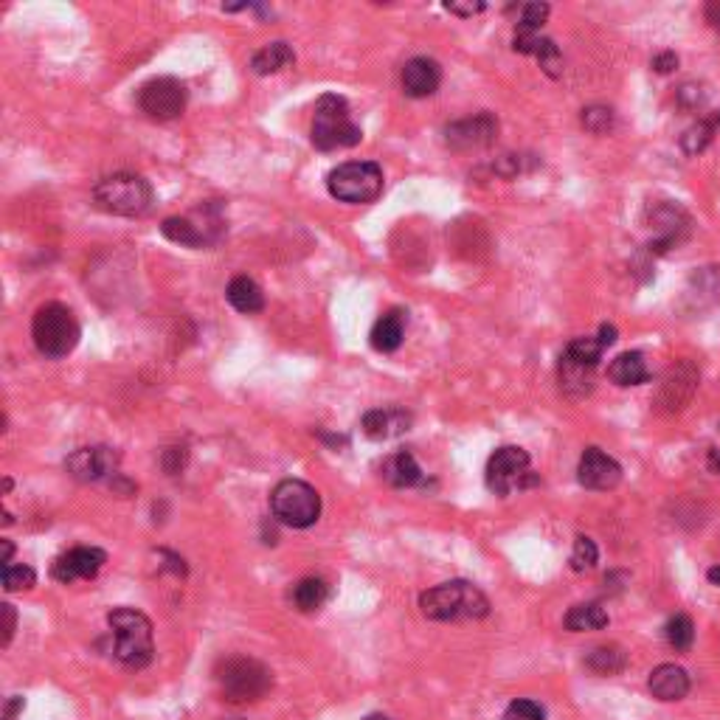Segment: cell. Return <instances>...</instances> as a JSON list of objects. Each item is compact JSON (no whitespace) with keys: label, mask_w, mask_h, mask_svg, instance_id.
Segmentation results:
<instances>
[{"label":"cell","mask_w":720,"mask_h":720,"mask_svg":"<svg viewBox=\"0 0 720 720\" xmlns=\"http://www.w3.org/2000/svg\"><path fill=\"white\" fill-rule=\"evenodd\" d=\"M422 614L434 622H456V619H484L490 614V600L479 585L467 580H450L434 585L420 597Z\"/></svg>","instance_id":"cell-1"},{"label":"cell","mask_w":720,"mask_h":720,"mask_svg":"<svg viewBox=\"0 0 720 720\" xmlns=\"http://www.w3.org/2000/svg\"><path fill=\"white\" fill-rule=\"evenodd\" d=\"M107 625L113 628V656L130 670H144L155 656L150 619L135 608H116L107 614Z\"/></svg>","instance_id":"cell-2"},{"label":"cell","mask_w":720,"mask_h":720,"mask_svg":"<svg viewBox=\"0 0 720 720\" xmlns=\"http://www.w3.org/2000/svg\"><path fill=\"white\" fill-rule=\"evenodd\" d=\"M310 138H313L315 150L321 152L346 150V147L360 144L363 133H360V127L355 124V119H352V110L346 105L344 96L324 93V96L315 102Z\"/></svg>","instance_id":"cell-3"},{"label":"cell","mask_w":720,"mask_h":720,"mask_svg":"<svg viewBox=\"0 0 720 720\" xmlns=\"http://www.w3.org/2000/svg\"><path fill=\"white\" fill-rule=\"evenodd\" d=\"M79 321L71 307L65 304H43L37 313H34V321H31V338H34V346L37 352L45 355L51 360L68 358L71 352L79 344Z\"/></svg>","instance_id":"cell-4"},{"label":"cell","mask_w":720,"mask_h":720,"mask_svg":"<svg viewBox=\"0 0 720 720\" xmlns=\"http://www.w3.org/2000/svg\"><path fill=\"white\" fill-rule=\"evenodd\" d=\"M217 684L228 704H254L262 701L273 687V673L262 661L248 656H231L217 667Z\"/></svg>","instance_id":"cell-5"},{"label":"cell","mask_w":720,"mask_h":720,"mask_svg":"<svg viewBox=\"0 0 720 720\" xmlns=\"http://www.w3.org/2000/svg\"><path fill=\"white\" fill-rule=\"evenodd\" d=\"M96 206L107 214L119 217H144L152 206V186L141 175L133 172H116L102 178L93 189Z\"/></svg>","instance_id":"cell-6"},{"label":"cell","mask_w":720,"mask_h":720,"mask_svg":"<svg viewBox=\"0 0 720 720\" xmlns=\"http://www.w3.org/2000/svg\"><path fill=\"white\" fill-rule=\"evenodd\" d=\"M270 510L279 524L307 529L321 518V495L307 481L285 479L270 493Z\"/></svg>","instance_id":"cell-7"},{"label":"cell","mask_w":720,"mask_h":720,"mask_svg":"<svg viewBox=\"0 0 720 720\" xmlns=\"http://www.w3.org/2000/svg\"><path fill=\"white\" fill-rule=\"evenodd\" d=\"M383 169L375 161H349L327 175V189L335 200L366 206L383 195Z\"/></svg>","instance_id":"cell-8"},{"label":"cell","mask_w":720,"mask_h":720,"mask_svg":"<svg viewBox=\"0 0 720 720\" xmlns=\"http://www.w3.org/2000/svg\"><path fill=\"white\" fill-rule=\"evenodd\" d=\"M538 484V476L529 470V453L515 445H504L487 462V487L495 495H510Z\"/></svg>","instance_id":"cell-9"},{"label":"cell","mask_w":720,"mask_h":720,"mask_svg":"<svg viewBox=\"0 0 720 720\" xmlns=\"http://www.w3.org/2000/svg\"><path fill=\"white\" fill-rule=\"evenodd\" d=\"M203 220L197 217H166L161 223V234L166 240L178 242L183 248H206L214 245L223 234V220H220V206H203L200 209Z\"/></svg>","instance_id":"cell-10"},{"label":"cell","mask_w":720,"mask_h":720,"mask_svg":"<svg viewBox=\"0 0 720 720\" xmlns=\"http://www.w3.org/2000/svg\"><path fill=\"white\" fill-rule=\"evenodd\" d=\"M186 102H189V90L175 76L150 79L147 85H141V90H138L141 113H147L155 121L178 119L180 113L186 110Z\"/></svg>","instance_id":"cell-11"},{"label":"cell","mask_w":720,"mask_h":720,"mask_svg":"<svg viewBox=\"0 0 720 720\" xmlns=\"http://www.w3.org/2000/svg\"><path fill=\"white\" fill-rule=\"evenodd\" d=\"M498 135V119L490 113H476V116H467V119L453 121L445 127V144L450 150H484L490 147Z\"/></svg>","instance_id":"cell-12"},{"label":"cell","mask_w":720,"mask_h":720,"mask_svg":"<svg viewBox=\"0 0 720 720\" xmlns=\"http://www.w3.org/2000/svg\"><path fill=\"white\" fill-rule=\"evenodd\" d=\"M119 450L96 445V448H79L65 459V470L76 481H102L119 470Z\"/></svg>","instance_id":"cell-13"},{"label":"cell","mask_w":720,"mask_h":720,"mask_svg":"<svg viewBox=\"0 0 720 720\" xmlns=\"http://www.w3.org/2000/svg\"><path fill=\"white\" fill-rule=\"evenodd\" d=\"M107 563V555L102 549H96V546H76L71 552H65L54 560V566H51V574H54V580H60V583H76V580H93L102 566Z\"/></svg>","instance_id":"cell-14"},{"label":"cell","mask_w":720,"mask_h":720,"mask_svg":"<svg viewBox=\"0 0 720 720\" xmlns=\"http://www.w3.org/2000/svg\"><path fill=\"white\" fill-rule=\"evenodd\" d=\"M577 479L585 490L605 493V490H614L622 481V467L605 450L585 448V453L580 456V467H577Z\"/></svg>","instance_id":"cell-15"},{"label":"cell","mask_w":720,"mask_h":720,"mask_svg":"<svg viewBox=\"0 0 720 720\" xmlns=\"http://www.w3.org/2000/svg\"><path fill=\"white\" fill-rule=\"evenodd\" d=\"M695 389H698V369L692 366L690 360H684V363L673 366L667 372V377H664L659 391V405L664 411L675 414V411L690 405Z\"/></svg>","instance_id":"cell-16"},{"label":"cell","mask_w":720,"mask_h":720,"mask_svg":"<svg viewBox=\"0 0 720 720\" xmlns=\"http://www.w3.org/2000/svg\"><path fill=\"white\" fill-rule=\"evenodd\" d=\"M442 85V68L431 57H414L403 65V90L411 99H428Z\"/></svg>","instance_id":"cell-17"},{"label":"cell","mask_w":720,"mask_h":720,"mask_svg":"<svg viewBox=\"0 0 720 720\" xmlns=\"http://www.w3.org/2000/svg\"><path fill=\"white\" fill-rule=\"evenodd\" d=\"M363 434L375 442L383 439H394V436L405 434L411 428V414H405L403 408H375L363 414Z\"/></svg>","instance_id":"cell-18"},{"label":"cell","mask_w":720,"mask_h":720,"mask_svg":"<svg viewBox=\"0 0 720 720\" xmlns=\"http://www.w3.org/2000/svg\"><path fill=\"white\" fill-rule=\"evenodd\" d=\"M647 687L653 692V698H659V701H681L690 692V675L678 664H659L650 673Z\"/></svg>","instance_id":"cell-19"},{"label":"cell","mask_w":720,"mask_h":720,"mask_svg":"<svg viewBox=\"0 0 720 720\" xmlns=\"http://www.w3.org/2000/svg\"><path fill=\"white\" fill-rule=\"evenodd\" d=\"M515 51H518V54H532V57H538L540 68H543L549 76L563 74V57H560V48H557L555 40H549V37L515 31Z\"/></svg>","instance_id":"cell-20"},{"label":"cell","mask_w":720,"mask_h":720,"mask_svg":"<svg viewBox=\"0 0 720 720\" xmlns=\"http://www.w3.org/2000/svg\"><path fill=\"white\" fill-rule=\"evenodd\" d=\"M330 594L332 588L327 580H321V577H304V580L293 585L290 600H293V605L299 608L301 614H315V611H321V608L327 605Z\"/></svg>","instance_id":"cell-21"},{"label":"cell","mask_w":720,"mask_h":720,"mask_svg":"<svg viewBox=\"0 0 720 720\" xmlns=\"http://www.w3.org/2000/svg\"><path fill=\"white\" fill-rule=\"evenodd\" d=\"M372 346L377 352H394L400 349L405 338V313L403 310H389L386 315H380L372 327Z\"/></svg>","instance_id":"cell-22"},{"label":"cell","mask_w":720,"mask_h":720,"mask_svg":"<svg viewBox=\"0 0 720 720\" xmlns=\"http://www.w3.org/2000/svg\"><path fill=\"white\" fill-rule=\"evenodd\" d=\"M608 377L614 380L616 386L628 389V386H642L650 380V372H647V363L642 358V352H622L616 355L614 363L608 366Z\"/></svg>","instance_id":"cell-23"},{"label":"cell","mask_w":720,"mask_h":720,"mask_svg":"<svg viewBox=\"0 0 720 720\" xmlns=\"http://www.w3.org/2000/svg\"><path fill=\"white\" fill-rule=\"evenodd\" d=\"M225 299H228V304H231L237 313H245V315L262 313V307H265V293H262V287L256 285L254 279H248V276L231 279V285L225 290Z\"/></svg>","instance_id":"cell-24"},{"label":"cell","mask_w":720,"mask_h":720,"mask_svg":"<svg viewBox=\"0 0 720 720\" xmlns=\"http://www.w3.org/2000/svg\"><path fill=\"white\" fill-rule=\"evenodd\" d=\"M383 479L394 487H417L425 481V473L408 450H400L383 462Z\"/></svg>","instance_id":"cell-25"},{"label":"cell","mask_w":720,"mask_h":720,"mask_svg":"<svg viewBox=\"0 0 720 720\" xmlns=\"http://www.w3.org/2000/svg\"><path fill=\"white\" fill-rule=\"evenodd\" d=\"M293 62H296L293 48L279 40V43H270L256 51L254 60H251V71H254L256 76H268V74H276V71H282L287 65H293Z\"/></svg>","instance_id":"cell-26"},{"label":"cell","mask_w":720,"mask_h":720,"mask_svg":"<svg viewBox=\"0 0 720 720\" xmlns=\"http://www.w3.org/2000/svg\"><path fill=\"white\" fill-rule=\"evenodd\" d=\"M563 625H566V630H571V633L602 630L608 625V611L602 608L600 602H580V605H574L569 614H566Z\"/></svg>","instance_id":"cell-27"},{"label":"cell","mask_w":720,"mask_h":720,"mask_svg":"<svg viewBox=\"0 0 720 720\" xmlns=\"http://www.w3.org/2000/svg\"><path fill=\"white\" fill-rule=\"evenodd\" d=\"M560 386L569 397H585L594 389V369L580 366L569 358H560Z\"/></svg>","instance_id":"cell-28"},{"label":"cell","mask_w":720,"mask_h":720,"mask_svg":"<svg viewBox=\"0 0 720 720\" xmlns=\"http://www.w3.org/2000/svg\"><path fill=\"white\" fill-rule=\"evenodd\" d=\"M625 664H628V656H625V650L619 645H600L594 647V650H588V656H585V667L597 675L622 673Z\"/></svg>","instance_id":"cell-29"},{"label":"cell","mask_w":720,"mask_h":720,"mask_svg":"<svg viewBox=\"0 0 720 720\" xmlns=\"http://www.w3.org/2000/svg\"><path fill=\"white\" fill-rule=\"evenodd\" d=\"M602 352H605V346L600 344V338H574V341L563 349V358L574 360V363H580V366L597 369Z\"/></svg>","instance_id":"cell-30"},{"label":"cell","mask_w":720,"mask_h":720,"mask_svg":"<svg viewBox=\"0 0 720 720\" xmlns=\"http://www.w3.org/2000/svg\"><path fill=\"white\" fill-rule=\"evenodd\" d=\"M664 636H667L670 647H675L678 653H684V650H690L692 642H695V625H692V619L687 614H675L670 616V622L664 625Z\"/></svg>","instance_id":"cell-31"},{"label":"cell","mask_w":720,"mask_h":720,"mask_svg":"<svg viewBox=\"0 0 720 720\" xmlns=\"http://www.w3.org/2000/svg\"><path fill=\"white\" fill-rule=\"evenodd\" d=\"M712 133H715V124H712V119L692 124L690 130L681 135V150L687 152V155H698V152H704L706 147L712 144Z\"/></svg>","instance_id":"cell-32"},{"label":"cell","mask_w":720,"mask_h":720,"mask_svg":"<svg viewBox=\"0 0 720 720\" xmlns=\"http://www.w3.org/2000/svg\"><path fill=\"white\" fill-rule=\"evenodd\" d=\"M597 560H600V549H597V543L591 538H580L574 540V552H571V569L574 571H591L597 566Z\"/></svg>","instance_id":"cell-33"},{"label":"cell","mask_w":720,"mask_h":720,"mask_svg":"<svg viewBox=\"0 0 720 720\" xmlns=\"http://www.w3.org/2000/svg\"><path fill=\"white\" fill-rule=\"evenodd\" d=\"M580 121H583V127L588 130V133L602 135L614 127V110L605 105H591V107H585Z\"/></svg>","instance_id":"cell-34"},{"label":"cell","mask_w":720,"mask_h":720,"mask_svg":"<svg viewBox=\"0 0 720 720\" xmlns=\"http://www.w3.org/2000/svg\"><path fill=\"white\" fill-rule=\"evenodd\" d=\"M549 17V6L546 3H526L521 6V17H518V31L524 34H538L540 26Z\"/></svg>","instance_id":"cell-35"},{"label":"cell","mask_w":720,"mask_h":720,"mask_svg":"<svg viewBox=\"0 0 720 720\" xmlns=\"http://www.w3.org/2000/svg\"><path fill=\"white\" fill-rule=\"evenodd\" d=\"M37 583V574L29 566H6L3 569V588L6 591H29Z\"/></svg>","instance_id":"cell-36"},{"label":"cell","mask_w":720,"mask_h":720,"mask_svg":"<svg viewBox=\"0 0 720 720\" xmlns=\"http://www.w3.org/2000/svg\"><path fill=\"white\" fill-rule=\"evenodd\" d=\"M501 720H546V712H543V706L535 704V701H512L507 709H504V715Z\"/></svg>","instance_id":"cell-37"},{"label":"cell","mask_w":720,"mask_h":720,"mask_svg":"<svg viewBox=\"0 0 720 720\" xmlns=\"http://www.w3.org/2000/svg\"><path fill=\"white\" fill-rule=\"evenodd\" d=\"M0 611H3V647L12 645V636H15V628H17V614H15V605H9V602H3L0 605Z\"/></svg>","instance_id":"cell-38"},{"label":"cell","mask_w":720,"mask_h":720,"mask_svg":"<svg viewBox=\"0 0 720 720\" xmlns=\"http://www.w3.org/2000/svg\"><path fill=\"white\" fill-rule=\"evenodd\" d=\"M183 465H186V448H169L164 453V467H166V473H180L183 470Z\"/></svg>","instance_id":"cell-39"},{"label":"cell","mask_w":720,"mask_h":720,"mask_svg":"<svg viewBox=\"0 0 720 720\" xmlns=\"http://www.w3.org/2000/svg\"><path fill=\"white\" fill-rule=\"evenodd\" d=\"M675 68H678V57H675L673 51H664V54H659V57L653 60V71H656V74H673Z\"/></svg>","instance_id":"cell-40"},{"label":"cell","mask_w":720,"mask_h":720,"mask_svg":"<svg viewBox=\"0 0 720 720\" xmlns=\"http://www.w3.org/2000/svg\"><path fill=\"white\" fill-rule=\"evenodd\" d=\"M445 9H448L450 15H459V17H473L484 12V3H445Z\"/></svg>","instance_id":"cell-41"},{"label":"cell","mask_w":720,"mask_h":720,"mask_svg":"<svg viewBox=\"0 0 720 720\" xmlns=\"http://www.w3.org/2000/svg\"><path fill=\"white\" fill-rule=\"evenodd\" d=\"M704 17H706V23H709L712 29L720 31V0H712V3H706Z\"/></svg>","instance_id":"cell-42"},{"label":"cell","mask_w":720,"mask_h":720,"mask_svg":"<svg viewBox=\"0 0 720 720\" xmlns=\"http://www.w3.org/2000/svg\"><path fill=\"white\" fill-rule=\"evenodd\" d=\"M597 338H600V344L605 346V349H608V346H614L616 344V327H611V324H602L600 335H597Z\"/></svg>","instance_id":"cell-43"},{"label":"cell","mask_w":720,"mask_h":720,"mask_svg":"<svg viewBox=\"0 0 720 720\" xmlns=\"http://www.w3.org/2000/svg\"><path fill=\"white\" fill-rule=\"evenodd\" d=\"M23 709V698H12L9 704H6V715H3V720H15L17 718V712Z\"/></svg>","instance_id":"cell-44"},{"label":"cell","mask_w":720,"mask_h":720,"mask_svg":"<svg viewBox=\"0 0 720 720\" xmlns=\"http://www.w3.org/2000/svg\"><path fill=\"white\" fill-rule=\"evenodd\" d=\"M12 552H15V546H12V540H3V557H0V563H3V569L9 566V560H12Z\"/></svg>","instance_id":"cell-45"},{"label":"cell","mask_w":720,"mask_h":720,"mask_svg":"<svg viewBox=\"0 0 720 720\" xmlns=\"http://www.w3.org/2000/svg\"><path fill=\"white\" fill-rule=\"evenodd\" d=\"M709 583L718 585V588H720V563H718V566H712V569H709Z\"/></svg>","instance_id":"cell-46"},{"label":"cell","mask_w":720,"mask_h":720,"mask_svg":"<svg viewBox=\"0 0 720 720\" xmlns=\"http://www.w3.org/2000/svg\"><path fill=\"white\" fill-rule=\"evenodd\" d=\"M363 720H391V718H386V715H377V712H375V715H366Z\"/></svg>","instance_id":"cell-47"},{"label":"cell","mask_w":720,"mask_h":720,"mask_svg":"<svg viewBox=\"0 0 720 720\" xmlns=\"http://www.w3.org/2000/svg\"><path fill=\"white\" fill-rule=\"evenodd\" d=\"M712 124H715V127H720V110L715 113V116H712Z\"/></svg>","instance_id":"cell-48"}]
</instances>
